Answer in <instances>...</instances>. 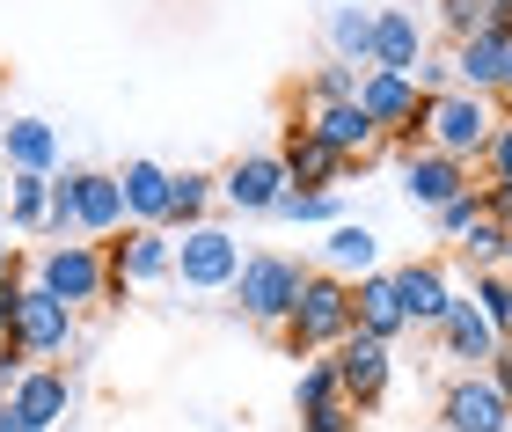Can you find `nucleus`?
<instances>
[{"label":"nucleus","instance_id":"obj_1","mask_svg":"<svg viewBox=\"0 0 512 432\" xmlns=\"http://www.w3.org/2000/svg\"><path fill=\"white\" fill-rule=\"evenodd\" d=\"M352 330H359L352 279H337V271H308V286H300V301H293V323H286V352L293 359H322V352H337Z\"/></svg>","mask_w":512,"mask_h":432},{"label":"nucleus","instance_id":"obj_2","mask_svg":"<svg viewBox=\"0 0 512 432\" xmlns=\"http://www.w3.org/2000/svg\"><path fill=\"white\" fill-rule=\"evenodd\" d=\"M498 132V103L491 96H469V88H447V96L425 103V147L454 154V162H483V147H491Z\"/></svg>","mask_w":512,"mask_h":432},{"label":"nucleus","instance_id":"obj_3","mask_svg":"<svg viewBox=\"0 0 512 432\" xmlns=\"http://www.w3.org/2000/svg\"><path fill=\"white\" fill-rule=\"evenodd\" d=\"M300 286H308V271H300L293 257H278V249H256V257H242L235 308L249 315V323H264V330H286V323H293Z\"/></svg>","mask_w":512,"mask_h":432},{"label":"nucleus","instance_id":"obj_4","mask_svg":"<svg viewBox=\"0 0 512 432\" xmlns=\"http://www.w3.org/2000/svg\"><path fill=\"white\" fill-rule=\"evenodd\" d=\"M176 279L191 286V293H235L242 279V242L227 235V227H183L176 235Z\"/></svg>","mask_w":512,"mask_h":432},{"label":"nucleus","instance_id":"obj_5","mask_svg":"<svg viewBox=\"0 0 512 432\" xmlns=\"http://www.w3.org/2000/svg\"><path fill=\"white\" fill-rule=\"evenodd\" d=\"M37 286H52L66 308H88V301H103L110 293V257H103V242H52L37 257Z\"/></svg>","mask_w":512,"mask_h":432},{"label":"nucleus","instance_id":"obj_6","mask_svg":"<svg viewBox=\"0 0 512 432\" xmlns=\"http://www.w3.org/2000/svg\"><path fill=\"white\" fill-rule=\"evenodd\" d=\"M439 425L447 432H512V396L491 374H454L439 396Z\"/></svg>","mask_w":512,"mask_h":432},{"label":"nucleus","instance_id":"obj_7","mask_svg":"<svg viewBox=\"0 0 512 432\" xmlns=\"http://www.w3.org/2000/svg\"><path fill=\"white\" fill-rule=\"evenodd\" d=\"M300 132H315L322 147H337L344 162H374L388 147V132L366 118V103H308L300 110Z\"/></svg>","mask_w":512,"mask_h":432},{"label":"nucleus","instance_id":"obj_8","mask_svg":"<svg viewBox=\"0 0 512 432\" xmlns=\"http://www.w3.org/2000/svg\"><path fill=\"white\" fill-rule=\"evenodd\" d=\"M330 359H337V381H344V403H352V411H374V403L388 396V381H395V352L381 345V337L352 330Z\"/></svg>","mask_w":512,"mask_h":432},{"label":"nucleus","instance_id":"obj_9","mask_svg":"<svg viewBox=\"0 0 512 432\" xmlns=\"http://www.w3.org/2000/svg\"><path fill=\"white\" fill-rule=\"evenodd\" d=\"M110 279L147 286V279H176V227H125V242H103Z\"/></svg>","mask_w":512,"mask_h":432},{"label":"nucleus","instance_id":"obj_10","mask_svg":"<svg viewBox=\"0 0 512 432\" xmlns=\"http://www.w3.org/2000/svg\"><path fill=\"white\" fill-rule=\"evenodd\" d=\"M425 15H417V0H403V8H374V59L366 66H381V74H410L417 81V66H425Z\"/></svg>","mask_w":512,"mask_h":432},{"label":"nucleus","instance_id":"obj_11","mask_svg":"<svg viewBox=\"0 0 512 432\" xmlns=\"http://www.w3.org/2000/svg\"><path fill=\"white\" fill-rule=\"evenodd\" d=\"M15 345L30 352V359H59L66 345H74V308H66L52 286L30 279V293H22V315H15Z\"/></svg>","mask_w":512,"mask_h":432},{"label":"nucleus","instance_id":"obj_12","mask_svg":"<svg viewBox=\"0 0 512 432\" xmlns=\"http://www.w3.org/2000/svg\"><path fill=\"white\" fill-rule=\"evenodd\" d=\"M476 184V169L469 162H454V154H439V147H417L410 162H403V198L417 213H439V206H454L461 191Z\"/></svg>","mask_w":512,"mask_h":432},{"label":"nucleus","instance_id":"obj_13","mask_svg":"<svg viewBox=\"0 0 512 432\" xmlns=\"http://www.w3.org/2000/svg\"><path fill=\"white\" fill-rule=\"evenodd\" d=\"M395 286H403V308H410V330H439L454 315V279H447V264L439 257H410V264H395Z\"/></svg>","mask_w":512,"mask_h":432},{"label":"nucleus","instance_id":"obj_14","mask_svg":"<svg viewBox=\"0 0 512 432\" xmlns=\"http://www.w3.org/2000/svg\"><path fill=\"white\" fill-rule=\"evenodd\" d=\"M286 191H293V176H286L278 154H242V162H227V176H220V198L235 213H278Z\"/></svg>","mask_w":512,"mask_h":432},{"label":"nucleus","instance_id":"obj_15","mask_svg":"<svg viewBox=\"0 0 512 432\" xmlns=\"http://www.w3.org/2000/svg\"><path fill=\"white\" fill-rule=\"evenodd\" d=\"M439 345H447V359H461L469 374H483V367L498 359L505 337H498V323H491V315H483L476 301H454V315L439 323Z\"/></svg>","mask_w":512,"mask_h":432},{"label":"nucleus","instance_id":"obj_16","mask_svg":"<svg viewBox=\"0 0 512 432\" xmlns=\"http://www.w3.org/2000/svg\"><path fill=\"white\" fill-rule=\"evenodd\" d=\"M118 191H125V220H132V227H169L176 169H161V162H125V169H118Z\"/></svg>","mask_w":512,"mask_h":432},{"label":"nucleus","instance_id":"obj_17","mask_svg":"<svg viewBox=\"0 0 512 432\" xmlns=\"http://www.w3.org/2000/svg\"><path fill=\"white\" fill-rule=\"evenodd\" d=\"M278 162H286L293 191H337V184H344V169H352L337 147H322L315 132H300V125H286V147H278Z\"/></svg>","mask_w":512,"mask_h":432},{"label":"nucleus","instance_id":"obj_18","mask_svg":"<svg viewBox=\"0 0 512 432\" xmlns=\"http://www.w3.org/2000/svg\"><path fill=\"white\" fill-rule=\"evenodd\" d=\"M74 206H81V235L88 242H110V235H125V191H118V176H103V169H74Z\"/></svg>","mask_w":512,"mask_h":432},{"label":"nucleus","instance_id":"obj_19","mask_svg":"<svg viewBox=\"0 0 512 432\" xmlns=\"http://www.w3.org/2000/svg\"><path fill=\"white\" fill-rule=\"evenodd\" d=\"M0 162H8V176H59V132L44 118H8L0 125Z\"/></svg>","mask_w":512,"mask_h":432},{"label":"nucleus","instance_id":"obj_20","mask_svg":"<svg viewBox=\"0 0 512 432\" xmlns=\"http://www.w3.org/2000/svg\"><path fill=\"white\" fill-rule=\"evenodd\" d=\"M352 315L366 337H381V345H395V337L410 330V308H403V286H395V271H374V279L352 286Z\"/></svg>","mask_w":512,"mask_h":432},{"label":"nucleus","instance_id":"obj_21","mask_svg":"<svg viewBox=\"0 0 512 432\" xmlns=\"http://www.w3.org/2000/svg\"><path fill=\"white\" fill-rule=\"evenodd\" d=\"M8 403L22 411V425H30V432H52L66 411H74V381H66L59 367H30V374H22V389H15Z\"/></svg>","mask_w":512,"mask_h":432},{"label":"nucleus","instance_id":"obj_22","mask_svg":"<svg viewBox=\"0 0 512 432\" xmlns=\"http://www.w3.org/2000/svg\"><path fill=\"white\" fill-rule=\"evenodd\" d=\"M322 271H337V279H374L381 271V235L366 220H337L330 227V242H322Z\"/></svg>","mask_w":512,"mask_h":432},{"label":"nucleus","instance_id":"obj_23","mask_svg":"<svg viewBox=\"0 0 512 432\" xmlns=\"http://www.w3.org/2000/svg\"><path fill=\"white\" fill-rule=\"evenodd\" d=\"M322 44H330V59L366 66L374 59V8H366V0H337V8L322 15Z\"/></svg>","mask_w":512,"mask_h":432},{"label":"nucleus","instance_id":"obj_24","mask_svg":"<svg viewBox=\"0 0 512 432\" xmlns=\"http://www.w3.org/2000/svg\"><path fill=\"white\" fill-rule=\"evenodd\" d=\"M505 52H512V44H498L491 30L469 37V44H454V88H469V96H498V88H505Z\"/></svg>","mask_w":512,"mask_h":432},{"label":"nucleus","instance_id":"obj_25","mask_svg":"<svg viewBox=\"0 0 512 432\" xmlns=\"http://www.w3.org/2000/svg\"><path fill=\"white\" fill-rule=\"evenodd\" d=\"M330 403H344V381H337V359H300V381H293V411H330Z\"/></svg>","mask_w":512,"mask_h":432},{"label":"nucleus","instance_id":"obj_26","mask_svg":"<svg viewBox=\"0 0 512 432\" xmlns=\"http://www.w3.org/2000/svg\"><path fill=\"white\" fill-rule=\"evenodd\" d=\"M213 198H220V176H205V169H183V176H176V198H169V227H176V235H183V227H205Z\"/></svg>","mask_w":512,"mask_h":432},{"label":"nucleus","instance_id":"obj_27","mask_svg":"<svg viewBox=\"0 0 512 432\" xmlns=\"http://www.w3.org/2000/svg\"><path fill=\"white\" fill-rule=\"evenodd\" d=\"M454 249H461V264H469V271H505V257H512V227L483 213V220H476Z\"/></svg>","mask_w":512,"mask_h":432},{"label":"nucleus","instance_id":"obj_28","mask_svg":"<svg viewBox=\"0 0 512 432\" xmlns=\"http://www.w3.org/2000/svg\"><path fill=\"white\" fill-rule=\"evenodd\" d=\"M44 213H52V176H15L8 184V220L22 235H44Z\"/></svg>","mask_w":512,"mask_h":432},{"label":"nucleus","instance_id":"obj_29","mask_svg":"<svg viewBox=\"0 0 512 432\" xmlns=\"http://www.w3.org/2000/svg\"><path fill=\"white\" fill-rule=\"evenodd\" d=\"M359 88H366V66L330 59V66H315V74H308V103H359Z\"/></svg>","mask_w":512,"mask_h":432},{"label":"nucleus","instance_id":"obj_30","mask_svg":"<svg viewBox=\"0 0 512 432\" xmlns=\"http://www.w3.org/2000/svg\"><path fill=\"white\" fill-rule=\"evenodd\" d=\"M469 301H476L483 315H491L498 337L512 345V271H476V293H469Z\"/></svg>","mask_w":512,"mask_h":432},{"label":"nucleus","instance_id":"obj_31","mask_svg":"<svg viewBox=\"0 0 512 432\" xmlns=\"http://www.w3.org/2000/svg\"><path fill=\"white\" fill-rule=\"evenodd\" d=\"M432 8H439V30H447L454 44L483 37V22H491V0H432Z\"/></svg>","mask_w":512,"mask_h":432},{"label":"nucleus","instance_id":"obj_32","mask_svg":"<svg viewBox=\"0 0 512 432\" xmlns=\"http://www.w3.org/2000/svg\"><path fill=\"white\" fill-rule=\"evenodd\" d=\"M44 235L66 242V235H81V206H74V169L52 176V213H44Z\"/></svg>","mask_w":512,"mask_h":432},{"label":"nucleus","instance_id":"obj_33","mask_svg":"<svg viewBox=\"0 0 512 432\" xmlns=\"http://www.w3.org/2000/svg\"><path fill=\"white\" fill-rule=\"evenodd\" d=\"M278 220H293V227L337 220V191H286V198H278Z\"/></svg>","mask_w":512,"mask_h":432},{"label":"nucleus","instance_id":"obj_34","mask_svg":"<svg viewBox=\"0 0 512 432\" xmlns=\"http://www.w3.org/2000/svg\"><path fill=\"white\" fill-rule=\"evenodd\" d=\"M483 213H491V206H483V184H469V191L454 198V206H439L432 220H439V235H447V242H461V235H469V227H476Z\"/></svg>","mask_w":512,"mask_h":432},{"label":"nucleus","instance_id":"obj_35","mask_svg":"<svg viewBox=\"0 0 512 432\" xmlns=\"http://www.w3.org/2000/svg\"><path fill=\"white\" fill-rule=\"evenodd\" d=\"M483 184H512V118L498 110V132H491V147H483Z\"/></svg>","mask_w":512,"mask_h":432},{"label":"nucleus","instance_id":"obj_36","mask_svg":"<svg viewBox=\"0 0 512 432\" xmlns=\"http://www.w3.org/2000/svg\"><path fill=\"white\" fill-rule=\"evenodd\" d=\"M30 367H37V359H30V352H22V345H15V337H0V403H8V396L22 389V374H30Z\"/></svg>","mask_w":512,"mask_h":432},{"label":"nucleus","instance_id":"obj_37","mask_svg":"<svg viewBox=\"0 0 512 432\" xmlns=\"http://www.w3.org/2000/svg\"><path fill=\"white\" fill-rule=\"evenodd\" d=\"M300 432H359V411H352V403H330V411L300 418Z\"/></svg>","mask_w":512,"mask_h":432},{"label":"nucleus","instance_id":"obj_38","mask_svg":"<svg viewBox=\"0 0 512 432\" xmlns=\"http://www.w3.org/2000/svg\"><path fill=\"white\" fill-rule=\"evenodd\" d=\"M22 293H30V279H0V337H15V315H22Z\"/></svg>","mask_w":512,"mask_h":432},{"label":"nucleus","instance_id":"obj_39","mask_svg":"<svg viewBox=\"0 0 512 432\" xmlns=\"http://www.w3.org/2000/svg\"><path fill=\"white\" fill-rule=\"evenodd\" d=\"M483 206H491V220L512 227V184H483Z\"/></svg>","mask_w":512,"mask_h":432},{"label":"nucleus","instance_id":"obj_40","mask_svg":"<svg viewBox=\"0 0 512 432\" xmlns=\"http://www.w3.org/2000/svg\"><path fill=\"white\" fill-rule=\"evenodd\" d=\"M483 374H491V381H498V389L512 396V345H498V359H491V367H483Z\"/></svg>","mask_w":512,"mask_h":432},{"label":"nucleus","instance_id":"obj_41","mask_svg":"<svg viewBox=\"0 0 512 432\" xmlns=\"http://www.w3.org/2000/svg\"><path fill=\"white\" fill-rule=\"evenodd\" d=\"M498 110H505V118H512V52H505V88H498V96H491Z\"/></svg>","mask_w":512,"mask_h":432},{"label":"nucleus","instance_id":"obj_42","mask_svg":"<svg viewBox=\"0 0 512 432\" xmlns=\"http://www.w3.org/2000/svg\"><path fill=\"white\" fill-rule=\"evenodd\" d=\"M0 432H30V425H22V411H15V403H0Z\"/></svg>","mask_w":512,"mask_h":432},{"label":"nucleus","instance_id":"obj_43","mask_svg":"<svg viewBox=\"0 0 512 432\" xmlns=\"http://www.w3.org/2000/svg\"><path fill=\"white\" fill-rule=\"evenodd\" d=\"M0 279H15V242H0Z\"/></svg>","mask_w":512,"mask_h":432},{"label":"nucleus","instance_id":"obj_44","mask_svg":"<svg viewBox=\"0 0 512 432\" xmlns=\"http://www.w3.org/2000/svg\"><path fill=\"white\" fill-rule=\"evenodd\" d=\"M8 184H15V176H8V169H0V206H8Z\"/></svg>","mask_w":512,"mask_h":432},{"label":"nucleus","instance_id":"obj_45","mask_svg":"<svg viewBox=\"0 0 512 432\" xmlns=\"http://www.w3.org/2000/svg\"><path fill=\"white\" fill-rule=\"evenodd\" d=\"M505 271H512V257H505Z\"/></svg>","mask_w":512,"mask_h":432}]
</instances>
